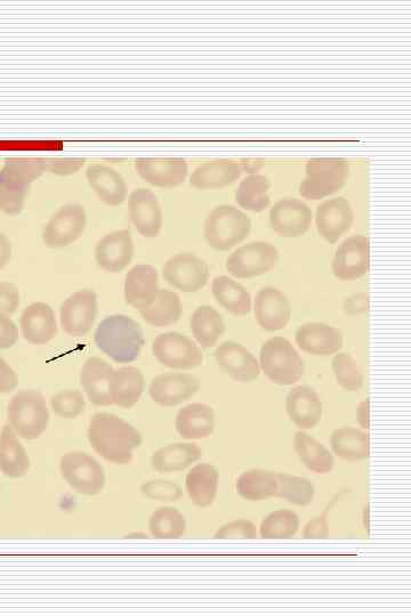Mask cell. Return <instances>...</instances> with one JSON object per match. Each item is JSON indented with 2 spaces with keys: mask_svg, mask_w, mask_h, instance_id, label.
<instances>
[{
  "mask_svg": "<svg viewBox=\"0 0 411 616\" xmlns=\"http://www.w3.org/2000/svg\"><path fill=\"white\" fill-rule=\"evenodd\" d=\"M87 436L98 455L119 466L130 464L134 451L143 444L139 429L109 412H99L93 416Z\"/></svg>",
  "mask_w": 411,
  "mask_h": 616,
  "instance_id": "1",
  "label": "cell"
},
{
  "mask_svg": "<svg viewBox=\"0 0 411 616\" xmlns=\"http://www.w3.org/2000/svg\"><path fill=\"white\" fill-rule=\"evenodd\" d=\"M94 342L112 361L125 364L139 358L145 339L139 323L130 316L115 314L100 322Z\"/></svg>",
  "mask_w": 411,
  "mask_h": 616,
  "instance_id": "2",
  "label": "cell"
},
{
  "mask_svg": "<svg viewBox=\"0 0 411 616\" xmlns=\"http://www.w3.org/2000/svg\"><path fill=\"white\" fill-rule=\"evenodd\" d=\"M45 172V161H6L0 170V212L11 216L21 214L32 183Z\"/></svg>",
  "mask_w": 411,
  "mask_h": 616,
  "instance_id": "3",
  "label": "cell"
},
{
  "mask_svg": "<svg viewBox=\"0 0 411 616\" xmlns=\"http://www.w3.org/2000/svg\"><path fill=\"white\" fill-rule=\"evenodd\" d=\"M50 418L44 396L35 389H22L8 403V425L23 440L39 439L50 426Z\"/></svg>",
  "mask_w": 411,
  "mask_h": 616,
  "instance_id": "4",
  "label": "cell"
},
{
  "mask_svg": "<svg viewBox=\"0 0 411 616\" xmlns=\"http://www.w3.org/2000/svg\"><path fill=\"white\" fill-rule=\"evenodd\" d=\"M252 220L236 207H215L206 217L204 235L207 245L217 251H229L245 241L252 231Z\"/></svg>",
  "mask_w": 411,
  "mask_h": 616,
  "instance_id": "5",
  "label": "cell"
},
{
  "mask_svg": "<svg viewBox=\"0 0 411 616\" xmlns=\"http://www.w3.org/2000/svg\"><path fill=\"white\" fill-rule=\"evenodd\" d=\"M260 367L279 386H292L305 374L302 356L285 337H273L262 345Z\"/></svg>",
  "mask_w": 411,
  "mask_h": 616,
  "instance_id": "6",
  "label": "cell"
},
{
  "mask_svg": "<svg viewBox=\"0 0 411 616\" xmlns=\"http://www.w3.org/2000/svg\"><path fill=\"white\" fill-rule=\"evenodd\" d=\"M306 176L300 194L309 200H321L344 188L350 174L349 162L342 158H316L306 164Z\"/></svg>",
  "mask_w": 411,
  "mask_h": 616,
  "instance_id": "7",
  "label": "cell"
},
{
  "mask_svg": "<svg viewBox=\"0 0 411 616\" xmlns=\"http://www.w3.org/2000/svg\"><path fill=\"white\" fill-rule=\"evenodd\" d=\"M61 475L72 490L86 497L98 496L107 476L98 460L83 451L66 453L60 461Z\"/></svg>",
  "mask_w": 411,
  "mask_h": 616,
  "instance_id": "8",
  "label": "cell"
},
{
  "mask_svg": "<svg viewBox=\"0 0 411 616\" xmlns=\"http://www.w3.org/2000/svg\"><path fill=\"white\" fill-rule=\"evenodd\" d=\"M152 354L169 369L193 370L204 364V353L191 338L181 332H166L153 339Z\"/></svg>",
  "mask_w": 411,
  "mask_h": 616,
  "instance_id": "9",
  "label": "cell"
},
{
  "mask_svg": "<svg viewBox=\"0 0 411 616\" xmlns=\"http://www.w3.org/2000/svg\"><path fill=\"white\" fill-rule=\"evenodd\" d=\"M279 259V251L271 243L251 242L233 251L225 263V269L233 278L254 279L271 272Z\"/></svg>",
  "mask_w": 411,
  "mask_h": 616,
  "instance_id": "10",
  "label": "cell"
},
{
  "mask_svg": "<svg viewBox=\"0 0 411 616\" xmlns=\"http://www.w3.org/2000/svg\"><path fill=\"white\" fill-rule=\"evenodd\" d=\"M209 266L196 254L180 253L168 259L163 267V278L182 293H198L208 285Z\"/></svg>",
  "mask_w": 411,
  "mask_h": 616,
  "instance_id": "11",
  "label": "cell"
},
{
  "mask_svg": "<svg viewBox=\"0 0 411 616\" xmlns=\"http://www.w3.org/2000/svg\"><path fill=\"white\" fill-rule=\"evenodd\" d=\"M87 213L84 206L69 204L61 207L43 230L44 245L52 249L66 248L76 242L86 230Z\"/></svg>",
  "mask_w": 411,
  "mask_h": 616,
  "instance_id": "12",
  "label": "cell"
},
{
  "mask_svg": "<svg viewBox=\"0 0 411 616\" xmlns=\"http://www.w3.org/2000/svg\"><path fill=\"white\" fill-rule=\"evenodd\" d=\"M98 295L93 289H82L61 305V327L71 337L90 334L98 318Z\"/></svg>",
  "mask_w": 411,
  "mask_h": 616,
  "instance_id": "13",
  "label": "cell"
},
{
  "mask_svg": "<svg viewBox=\"0 0 411 616\" xmlns=\"http://www.w3.org/2000/svg\"><path fill=\"white\" fill-rule=\"evenodd\" d=\"M370 266V243L366 235H353L337 248L332 271L341 281H356L366 277Z\"/></svg>",
  "mask_w": 411,
  "mask_h": 616,
  "instance_id": "14",
  "label": "cell"
},
{
  "mask_svg": "<svg viewBox=\"0 0 411 616\" xmlns=\"http://www.w3.org/2000/svg\"><path fill=\"white\" fill-rule=\"evenodd\" d=\"M213 356L223 374L236 382L251 384L261 376L259 361L243 344L227 340L216 348Z\"/></svg>",
  "mask_w": 411,
  "mask_h": 616,
  "instance_id": "15",
  "label": "cell"
},
{
  "mask_svg": "<svg viewBox=\"0 0 411 616\" xmlns=\"http://www.w3.org/2000/svg\"><path fill=\"white\" fill-rule=\"evenodd\" d=\"M200 388V379L195 375L167 372L152 379L148 392L151 400L161 407L174 408L190 400Z\"/></svg>",
  "mask_w": 411,
  "mask_h": 616,
  "instance_id": "16",
  "label": "cell"
},
{
  "mask_svg": "<svg viewBox=\"0 0 411 616\" xmlns=\"http://www.w3.org/2000/svg\"><path fill=\"white\" fill-rule=\"evenodd\" d=\"M313 221L312 209L296 198L280 199L270 210L271 229L284 238H300Z\"/></svg>",
  "mask_w": 411,
  "mask_h": 616,
  "instance_id": "17",
  "label": "cell"
},
{
  "mask_svg": "<svg viewBox=\"0 0 411 616\" xmlns=\"http://www.w3.org/2000/svg\"><path fill=\"white\" fill-rule=\"evenodd\" d=\"M293 307L286 294L278 288L265 287L257 293L254 316L257 324L267 332L284 330L292 319Z\"/></svg>",
  "mask_w": 411,
  "mask_h": 616,
  "instance_id": "18",
  "label": "cell"
},
{
  "mask_svg": "<svg viewBox=\"0 0 411 616\" xmlns=\"http://www.w3.org/2000/svg\"><path fill=\"white\" fill-rule=\"evenodd\" d=\"M128 210L135 229L142 237H158L163 229L164 213L155 193L144 188L134 190L128 198Z\"/></svg>",
  "mask_w": 411,
  "mask_h": 616,
  "instance_id": "19",
  "label": "cell"
},
{
  "mask_svg": "<svg viewBox=\"0 0 411 616\" xmlns=\"http://www.w3.org/2000/svg\"><path fill=\"white\" fill-rule=\"evenodd\" d=\"M135 169L144 182L164 189L177 188L189 174L187 161L180 158H140L135 160Z\"/></svg>",
  "mask_w": 411,
  "mask_h": 616,
  "instance_id": "20",
  "label": "cell"
},
{
  "mask_svg": "<svg viewBox=\"0 0 411 616\" xmlns=\"http://www.w3.org/2000/svg\"><path fill=\"white\" fill-rule=\"evenodd\" d=\"M295 342L305 353L329 356L342 350L344 338L342 331L332 324L309 322L297 328Z\"/></svg>",
  "mask_w": 411,
  "mask_h": 616,
  "instance_id": "21",
  "label": "cell"
},
{
  "mask_svg": "<svg viewBox=\"0 0 411 616\" xmlns=\"http://www.w3.org/2000/svg\"><path fill=\"white\" fill-rule=\"evenodd\" d=\"M134 251L130 230L111 232L104 235L96 245L95 261L104 271L120 273L132 263Z\"/></svg>",
  "mask_w": 411,
  "mask_h": 616,
  "instance_id": "22",
  "label": "cell"
},
{
  "mask_svg": "<svg viewBox=\"0 0 411 616\" xmlns=\"http://www.w3.org/2000/svg\"><path fill=\"white\" fill-rule=\"evenodd\" d=\"M354 213L350 201L343 197L328 199L317 208L316 224L318 233L330 245L350 231Z\"/></svg>",
  "mask_w": 411,
  "mask_h": 616,
  "instance_id": "23",
  "label": "cell"
},
{
  "mask_svg": "<svg viewBox=\"0 0 411 616\" xmlns=\"http://www.w3.org/2000/svg\"><path fill=\"white\" fill-rule=\"evenodd\" d=\"M286 412L301 431L316 427L324 415V404L316 389L308 385L297 386L286 396Z\"/></svg>",
  "mask_w": 411,
  "mask_h": 616,
  "instance_id": "24",
  "label": "cell"
},
{
  "mask_svg": "<svg viewBox=\"0 0 411 616\" xmlns=\"http://www.w3.org/2000/svg\"><path fill=\"white\" fill-rule=\"evenodd\" d=\"M115 369L96 356L88 359L80 371V385H82L87 399L96 407H110L114 404L111 396L112 379Z\"/></svg>",
  "mask_w": 411,
  "mask_h": 616,
  "instance_id": "25",
  "label": "cell"
},
{
  "mask_svg": "<svg viewBox=\"0 0 411 616\" xmlns=\"http://www.w3.org/2000/svg\"><path fill=\"white\" fill-rule=\"evenodd\" d=\"M20 328L23 338L31 345L51 343L58 335V322L52 306L39 302L24 308Z\"/></svg>",
  "mask_w": 411,
  "mask_h": 616,
  "instance_id": "26",
  "label": "cell"
},
{
  "mask_svg": "<svg viewBox=\"0 0 411 616\" xmlns=\"http://www.w3.org/2000/svg\"><path fill=\"white\" fill-rule=\"evenodd\" d=\"M159 293V275L155 266L149 264L135 265L128 271L124 294L128 305L142 311L156 301Z\"/></svg>",
  "mask_w": 411,
  "mask_h": 616,
  "instance_id": "27",
  "label": "cell"
},
{
  "mask_svg": "<svg viewBox=\"0 0 411 616\" xmlns=\"http://www.w3.org/2000/svg\"><path fill=\"white\" fill-rule=\"evenodd\" d=\"M86 178L96 196L111 207L122 206L128 197V186L122 174L103 164H93L86 169Z\"/></svg>",
  "mask_w": 411,
  "mask_h": 616,
  "instance_id": "28",
  "label": "cell"
},
{
  "mask_svg": "<svg viewBox=\"0 0 411 616\" xmlns=\"http://www.w3.org/2000/svg\"><path fill=\"white\" fill-rule=\"evenodd\" d=\"M175 429L185 440L207 439L215 431V411L207 404H189L177 413Z\"/></svg>",
  "mask_w": 411,
  "mask_h": 616,
  "instance_id": "29",
  "label": "cell"
},
{
  "mask_svg": "<svg viewBox=\"0 0 411 616\" xmlns=\"http://www.w3.org/2000/svg\"><path fill=\"white\" fill-rule=\"evenodd\" d=\"M220 473L214 465L203 462L189 470L185 477V491L199 508L211 507L219 490Z\"/></svg>",
  "mask_w": 411,
  "mask_h": 616,
  "instance_id": "30",
  "label": "cell"
},
{
  "mask_svg": "<svg viewBox=\"0 0 411 616\" xmlns=\"http://www.w3.org/2000/svg\"><path fill=\"white\" fill-rule=\"evenodd\" d=\"M243 167L235 161L220 160L205 162L195 169L190 176V185L198 190H215L239 180Z\"/></svg>",
  "mask_w": 411,
  "mask_h": 616,
  "instance_id": "31",
  "label": "cell"
},
{
  "mask_svg": "<svg viewBox=\"0 0 411 616\" xmlns=\"http://www.w3.org/2000/svg\"><path fill=\"white\" fill-rule=\"evenodd\" d=\"M203 457L197 444L175 443L158 449L151 457V467L161 474L183 472Z\"/></svg>",
  "mask_w": 411,
  "mask_h": 616,
  "instance_id": "32",
  "label": "cell"
},
{
  "mask_svg": "<svg viewBox=\"0 0 411 616\" xmlns=\"http://www.w3.org/2000/svg\"><path fill=\"white\" fill-rule=\"evenodd\" d=\"M31 462L18 434L10 425L0 433V472L12 480H18L30 470Z\"/></svg>",
  "mask_w": 411,
  "mask_h": 616,
  "instance_id": "33",
  "label": "cell"
},
{
  "mask_svg": "<svg viewBox=\"0 0 411 616\" xmlns=\"http://www.w3.org/2000/svg\"><path fill=\"white\" fill-rule=\"evenodd\" d=\"M212 293L217 304L230 314L235 316L251 314L253 308L251 294L239 282L225 275L216 277L212 283Z\"/></svg>",
  "mask_w": 411,
  "mask_h": 616,
  "instance_id": "34",
  "label": "cell"
},
{
  "mask_svg": "<svg viewBox=\"0 0 411 616\" xmlns=\"http://www.w3.org/2000/svg\"><path fill=\"white\" fill-rule=\"evenodd\" d=\"M193 337L203 350L214 347L227 332L222 315L214 307L203 305L193 312L190 319Z\"/></svg>",
  "mask_w": 411,
  "mask_h": 616,
  "instance_id": "35",
  "label": "cell"
},
{
  "mask_svg": "<svg viewBox=\"0 0 411 616\" xmlns=\"http://www.w3.org/2000/svg\"><path fill=\"white\" fill-rule=\"evenodd\" d=\"M145 391V379L140 369L124 367L115 370L111 396L114 404L123 409H132Z\"/></svg>",
  "mask_w": 411,
  "mask_h": 616,
  "instance_id": "36",
  "label": "cell"
},
{
  "mask_svg": "<svg viewBox=\"0 0 411 616\" xmlns=\"http://www.w3.org/2000/svg\"><path fill=\"white\" fill-rule=\"evenodd\" d=\"M334 455L346 461H366L370 457L369 435L358 428L344 426L330 436Z\"/></svg>",
  "mask_w": 411,
  "mask_h": 616,
  "instance_id": "37",
  "label": "cell"
},
{
  "mask_svg": "<svg viewBox=\"0 0 411 616\" xmlns=\"http://www.w3.org/2000/svg\"><path fill=\"white\" fill-rule=\"evenodd\" d=\"M294 448L302 464L317 474H327L335 467V459L324 444L304 431L294 436Z\"/></svg>",
  "mask_w": 411,
  "mask_h": 616,
  "instance_id": "38",
  "label": "cell"
},
{
  "mask_svg": "<svg viewBox=\"0 0 411 616\" xmlns=\"http://www.w3.org/2000/svg\"><path fill=\"white\" fill-rule=\"evenodd\" d=\"M142 319L152 327L165 328L173 326L182 318L181 297L175 291L159 289L156 301L140 311Z\"/></svg>",
  "mask_w": 411,
  "mask_h": 616,
  "instance_id": "39",
  "label": "cell"
},
{
  "mask_svg": "<svg viewBox=\"0 0 411 616\" xmlns=\"http://www.w3.org/2000/svg\"><path fill=\"white\" fill-rule=\"evenodd\" d=\"M237 493L247 501H263L276 497L278 492L277 473L264 469H251L238 478Z\"/></svg>",
  "mask_w": 411,
  "mask_h": 616,
  "instance_id": "40",
  "label": "cell"
},
{
  "mask_svg": "<svg viewBox=\"0 0 411 616\" xmlns=\"http://www.w3.org/2000/svg\"><path fill=\"white\" fill-rule=\"evenodd\" d=\"M270 180L267 176L252 174L244 178L236 191L237 204L249 212L262 213L270 206Z\"/></svg>",
  "mask_w": 411,
  "mask_h": 616,
  "instance_id": "41",
  "label": "cell"
},
{
  "mask_svg": "<svg viewBox=\"0 0 411 616\" xmlns=\"http://www.w3.org/2000/svg\"><path fill=\"white\" fill-rule=\"evenodd\" d=\"M187 528V520L177 508H158L149 518V531L155 539H180L187 532Z\"/></svg>",
  "mask_w": 411,
  "mask_h": 616,
  "instance_id": "42",
  "label": "cell"
},
{
  "mask_svg": "<svg viewBox=\"0 0 411 616\" xmlns=\"http://www.w3.org/2000/svg\"><path fill=\"white\" fill-rule=\"evenodd\" d=\"M278 492L276 498L284 499L290 504L305 507L312 504L316 488L308 478L285 473H277Z\"/></svg>",
  "mask_w": 411,
  "mask_h": 616,
  "instance_id": "43",
  "label": "cell"
},
{
  "mask_svg": "<svg viewBox=\"0 0 411 616\" xmlns=\"http://www.w3.org/2000/svg\"><path fill=\"white\" fill-rule=\"evenodd\" d=\"M300 526V517L293 510L279 509L264 518L260 529L261 538L292 539Z\"/></svg>",
  "mask_w": 411,
  "mask_h": 616,
  "instance_id": "44",
  "label": "cell"
},
{
  "mask_svg": "<svg viewBox=\"0 0 411 616\" xmlns=\"http://www.w3.org/2000/svg\"><path fill=\"white\" fill-rule=\"evenodd\" d=\"M332 369L337 385L345 391L356 393L364 386V375L349 353H338L332 360Z\"/></svg>",
  "mask_w": 411,
  "mask_h": 616,
  "instance_id": "45",
  "label": "cell"
},
{
  "mask_svg": "<svg viewBox=\"0 0 411 616\" xmlns=\"http://www.w3.org/2000/svg\"><path fill=\"white\" fill-rule=\"evenodd\" d=\"M51 407L56 416L76 419L86 409L85 396L78 389H63L52 396Z\"/></svg>",
  "mask_w": 411,
  "mask_h": 616,
  "instance_id": "46",
  "label": "cell"
},
{
  "mask_svg": "<svg viewBox=\"0 0 411 616\" xmlns=\"http://www.w3.org/2000/svg\"><path fill=\"white\" fill-rule=\"evenodd\" d=\"M143 497L159 502H176L183 497V489L177 483L165 480H153L141 485Z\"/></svg>",
  "mask_w": 411,
  "mask_h": 616,
  "instance_id": "47",
  "label": "cell"
},
{
  "mask_svg": "<svg viewBox=\"0 0 411 616\" xmlns=\"http://www.w3.org/2000/svg\"><path fill=\"white\" fill-rule=\"evenodd\" d=\"M214 539H256L257 530L253 522L248 520L233 521L221 526L214 534Z\"/></svg>",
  "mask_w": 411,
  "mask_h": 616,
  "instance_id": "48",
  "label": "cell"
},
{
  "mask_svg": "<svg viewBox=\"0 0 411 616\" xmlns=\"http://www.w3.org/2000/svg\"><path fill=\"white\" fill-rule=\"evenodd\" d=\"M21 304V294L12 282H0V313L12 315Z\"/></svg>",
  "mask_w": 411,
  "mask_h": 616,
  "instance_id": "49",
  "label": "cell"
},
{
  "mask_svg": "<svg viewBox=\"0 0 411 616\" xmlns=\"http://www.w3.org/2000/svg\"><path fill=\"white\" fill-rule=\"evenodd\" d=\"M19 342V328L10 315L0 313V350H10Z\"/></svg>",
  "mask_w": 411,
  "mask_h": 616,
  "instance_id": "50",
  "label": "cell"
},
{
  "mask_svg": "<svg viewBox=\"0 0 411 616\" xmlns=\"http://www.w3.org/2000/svg\"><path fill=\"white\" fill-rule=\"evenodd\" d=\"M85 165V159H56L47 162L48 172L59 176H70L79 172Z\"/></svg>",
  "mask_w": 411,
  "mask_h": 616,
  "instance_id": "51",
  "label": "cell"
},
{
  "mask_svg": "<svg viewBox=\"0 0 411 616\" xmlns=\"http://www.w3.org/2000/svg\"><path fill=\"white\" fill-rule=\"evenodd\" d=\"M19 385V376L15 370L0 356V394L14 391Z\"/></svg>",
  "mask_w": 411,
  "mask_h": 616,
  "instance_id": "52",
  "label": "cell"
},
{
  "mask_svg": "<svg viewBox=\"0 0 411 616\" xmlns=\"http://www.w3.org/2000/svg\"><path fill=\"white\" fill-rule=\"evenodd\" d=\"M304 539H327L329 538V525L326 515L313 518L305 525Z\"/></svg>",
  "mask_w": 411,
  "mask_h": 616,
  "instance_id": "53",
  "label": "cell"
},
{
  "mask_svg": "<svg viewBox=\"0 0 411 616\" xmlns=\"http://www.w3.org/2000/svg\"><path fill=\"white\" fill-rule=\"evenodd\" d=\"M343 310L350 316L367 314L369 312V296L366 293H358L346 298Z\"/></svg>",
  "mask_w": 411,
  "mask_h": 616,
  "instance_id": "54",
  "label": "cell"
},
{
  "mask_svg": "<svg viewBox=\"0 0 411 616\" xmlns=\"http://www.w3.org/2000/svg\"><path fill=\"white\" fill-rule=\"evenodd\" d=\"M12 243L6 235L0 232V271L4 269V267L11 262L12 259Z\"/></svg>",
  "mask_w": 411,
  "mask_h": 616,
  "instance_id": "55",
  "label": "cell"
},
{
  "mask_svg": "<svg viewBox=\"0 0 411 616\" xmlns=\"http://www.w3.org/2000/svg\"><path fill=\"white\" fill-rule=\"evenodd\" d=\"M370 401L369 399H366L362 402H360V404L358 405L357 408V421L359 426L362 429H366V431H368L369 427H370V423H369V413H370Z\"/></svg>",
  "mask_w": 411,
  "mask_h": 616,
  "instance_id": "56",
  "label": "cell"
},
{
  "mask_svg": "<svg viewBox=\"0 0 411 616\" xmlns=\"http://www.w3.org/2000/svg\"><path fill=\"white\" fill-rule=\"evenodd\" d=\"M124 538L125 539H149V536L148 534L137 532V533L127 534V536H125Z\"/></svg>",
  "mask_w": 411,
  "mask_h": 616,
  "instance_id": "57",
  "label": "cell"
}]
</instances>
